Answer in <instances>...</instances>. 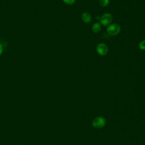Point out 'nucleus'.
<instances>
[{
  "label": "nucleus",
  "instance_id": "nucleus-6",
  "mask_svg": "<svg viewBox=\"0 0 145 145\" xmlns=\"http://www.w3.org/2000/svg\"><path fill=\"white\" fill-rule=\"evenodd\" d=\"M101 24L99 23H95L92 26V31L94 33H98L101 30Z\"/></svg>",
  "mask_w": 145,
  "mask_h": 145
},
{
  "label": "nucleus",
  "instance_id": "nucleus-9",
  "mask_svg": "<svg viewBox=\"0 0 145 145\" xmlns=\"http://www.w3.org/2000/svg\"><path fill=\"white\" fill-rule=\"evenodd\" d=\"M63 1L67 5H72L75 3V0H63Z\"/></svg>",
  "mask_w": 145,
  "mask_h": 145
},
{
  "label": "nucleus",
  "instance_id": "nucleus-3",
  "mask_svg": "<svg viewBox=\"0 0 145 145\" xmlns=\"http://www.w3.org/2000/svg\"><path fill=\"white\" fill-rule=\"evenodd\" d=\"M113 18L112 15L109 13H105L100 17L99 20L101 24L104 26H108L110 24Z\"/></svg>",
  "mask_w": 145,
  "mask_h": 145
},
{
  "label": "nucleus",
  "instance_id": "nucleus-5",
  "mask_svg": "<svg viewBox=\"0 0 145 145\" xmlns=\"http://www.w3.org/2000/svg\"><path fill=\"white\" fill-rule=\"evenodd\" d=\"M82 20H83V22L86 23H90L92 19L91 16L90 15L89 13L87 12H84L82 14Z\"/></svg>",
  "mask_w": 145,
  "mask_h": 145
},
{
  "label": "nucleus",
  "instance_id": "nucleus-10",
  "mask_svg": "<svg viewBox=\"0 0 145 145\" xmlns=\"http://www.w3.org/2000/svg\"><path fill=\"white\" fill-rule=\"evenodd\" d=\"M2 52H3V46L2 44L0 43V55L2 54Z\"/></svg>",
  "mask_w": 145,
  "mask_h": 145
},
{
  "label": "nucleus",
  "instance_id": "nucleus-1",
  "mask_svg": "<svg viewBox=\"0 0 145 145\" xmlns=\"http://www.w3.org/2000/svg\"><path fill=\"white\" fill-rule=\"evenodd\" d=\"M121 30L120 26L117 23L110 24L108 25L106 31L111 36H115L119 33Z\"/></svg>",
  "mask_w": 145,
  "mask_h": 145
},
{
  "label": "nucleus",
  "instance_id": "nucleus-7",
  "mask_svg": "<svg viewBox=\"0 0 145 145\" xmlns=\"http://www.w3.org/2000/svg\"><path fill=\"white\" fill-rule=\"evenodd\" d=\"M99 3L102 7H106L109 3V0H99Z\"/></svg>",
  "mask_w": 145,
  "mask_h": 145
},
{
  "label": "nucleus",
  "instance_id": "nucleus-2",
  "mask_svg": "<svg viewBox=\"0 0 145 145\" xmlns=\"http://www.w3.org/2000/svg\"><path fill=\"white\" fill-rule=\"evenodd\" d=\"M92 124L95 128L101 129L105 125L106 120L103 117L98 116L93 119Z\"/></svg>",
  "mask_w": 145,
  "mask_h": 145
},
{
  "label": "nucleus",
  "instance_id": "nucleus-8",
  "mask_svg": "<svg viewBox=\"0 0 145 145\" xmlns=\"http://www.w3.org/2000/svg\"><path fill=\"white\" fill-rule=\"evenodd\" d=\"M139 48L140 50H145V39L140 42L139 44Z\"/></svg>",
  "mask_w": 145,
  "mask_h": 145
},
{
  "label": "nucleus",
  "instance_id": "nucleus-4",
  "mask_svg": "<svg viewBox=\"0 0 145 145\" xmlns=\"http://www.w3.org/2000/svg\"><path fill=\"white\" fill-rule=\"evenodd\" d=\"M96 52L100 56H105L107 54L108 51V48L107 45L103 42H100L97 44L96 46Z\"/></svg>",
  "mask_w": 145,
  "mask_h": 145
}]
</instances>
